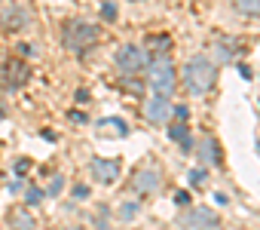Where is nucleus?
<instances>
[{"label":"nucleus","instance_id":"5701e85b","mask_svg":"<svg viewBox=\"0 0 260 230\" xmlns=\"http://www.w3.org/2000/svg\"><path fill=\"white\" fill-rule=\"evenodd\" d=\"M68 230H80V227H68Z\"/></svg>","mask_w":260,"mask_h":230},{"label":"nucleus","instance_id":"1a4fd4ad","mask_svg":"<svg viewBox=\"0 0 260 230\" xmlns=\"http://www.w3.org/2000/svg\"><path fill=\"white\" fill-rule=\"evenodd\" d=\"M92 175H95V181L110 184V181H116V175H119V163H116V160H101V157H95V160H92Z\"/></svg>","mask_w":260,"mask_h":230},{"label":"nucleus","instance_id":"b1692460","mask_svg":"<svg viewBox=\"0 0 260 230\" xmlns=\"http://www.w3.org/2000/svg\"><path fill=\"white\" fill-rule=\"evenodd\" d=\"M0 117H4V107H0Z\"/></svg>","mask_w":260,"mask_h":230},{"label":"nucleus","instance_id":"4be33fe9","mask_svg":"<svg viewBox=\"0 0 260 230\" xmlns=\"http://www.w3.org/2000/svg\"><path fill=\"white\" fill-rule=\"evenodd\" d=\"M16 172H28V160H19L16 163Z\"/></svg>","mask_w":260,"mask_h":230},{"label":"nucleus","instance_id":"aec40b11","mask_svg":"<svg viewBox=\"0 0 260 230\" xmlns=\"http://www.w3.org/2000/svg\"><path fill=\"white\" fill-rule=\"evenodd\" d=\"M172 113H175V117H178L181 123H187V107H184V104H181V107H175Z\"/></svg>","mask_w":260,"mask_h":230},{"label":"nucleus","instance_id":"39448f33","mask_svg":"<svg viewBox=\"0 0 260 230\" xmlns=\"http://www.w3.org/2000/svg\"><path fill=\"white\" fill-rule=\"evenodd\" d=\"M25 80H28V65H25V62L10 59V62L0 65V89H4V92H16V89H22Z\"/></svg>","mask_w":260,"mask_h":230},{"label":"nucleus","instance_id":"f257e3e1","mask_svg":"<svg viewBox=\"0 0 260 230\" xmlns=\"http://www.w3.org/2000/svg\"><path fill=\"white\" fill-rule=\"evenodd\" d=\"M214 80H217V68L211 59L205 55H193L187 65H184V83H187V92L190 95H205L214 89Z\"/></svg>","mask_w":260,"mask_h":230},{"label":"nucleus","instance_id":"9b49d317","mask_svg":"<svg viewBox=\"0 0 260 230\" xmlns=\"http://www.w3.org/2000/svg\"><path fill=\"white\" fill-rule=\"evenodd\" d=\"M10 227H13V230H34V227H37V221H34L28 212H22V209H19V212H13V215H10Z\"/></svg>","mask_w":260,"mask_h":230},{"label":"nucleus","instance_id":"423d86ee","mask_svg":"<svg viewBox=\"0 0 260 230\" xmlns=\"http://www.w3.org/2000/svg\"><path fill=\"white\" fill-rule=\"evenodd\" d=\"M217 224H220V218L211 209H190V212L181 215L184 230H217Z\"/></svg>","mask_w":260,"mask_h":230},{"label":"nucleus","instance_id":"4468645a","mask_svg":"<svg viewBox=\"0 0 260 230\" xmlns=\"http://www.w3.org/2000/svg\"><path fill=\"white\" fill-rule=\"evenodd\" d=\"M98 129H113L116 135H128V126H125L122 120H101V123H98Z\"/></svg>","mask_w":260,"mask_h":230},{"label":"nucleus","instance_id":"20e7f679","mask_svg":"<svg viewBox=\"0 0 260 230\" xmlns=\"http://www.w3.org/2000/svg\"><path fill=\"white\" fill-rule=\"evenodd\" d=\"M144 65H150V52L141 46H122L116 52V71L119 74H138V71H144Z\"/></svg>","mask_w":260,"mask_h":230},{"label":"nucleus","instance_id":"2eb2a0df","mask_svg":"<svg viewBox=\"0 0 260 230\" xmlns=\"http://www.w3.org/2000/svg\"><path fill=\"white\" fill-rule=\"evenodd\" d=\"M169 135H172L175 141H181V145H190V141H187V129H184L181 120H178V123H169Z\"/></svg>","mask_w":260,"mask_h":230},{"label":"nucleus","instance_id":"f3484780","mask_svg":"<svg viewBox=\"0 0 260 230\" xmlns=\"http://www.w3.org/2000/svg\"><path fill=\"white\" fill-rule=\"evenodd\" d=\"M101 13H104V19H107V22H113V19H116V7H113V4H104V7H101Z\"/></svg>","mask_w":260,"mask_h":230},{"label":"nucleus","instance_id":"6ab92c4d","mask_svg":"<svg viewBox=\"0 0 260 230\" xmlns=\"http://www.w3.org/2000/svg\"><path fill=\"white\" fill-rule=\"evenodd\" d=\"M55 193H61V178H52V184H49V196H55Z\"/></svg>","mask_w":260,"mask_h":230},{"label":"nucleus","instance_id":"a211bd4d","mask_svg":"<svg viewBox=\"0 0 260 230\" xmlns=\"http://www.w3.org/2000/svg\"><path fill=\"white\" fill-rule=\"evenodd\" d=\"M190 181H193V184H202V181H205V169H193V172H190Z\"/></svg>","mask_w":260,"mask_h":230},{"label":"nucleus","instance_id":"9d476101","mask_svg":"<svg viewBox=\"0 0 260 230\" xmlns=\"http://www.w3.org/2000/svg\"><path fill=\"white\" fill-rule=\"evenodd\" d=\"M199 160L202 163H220V151H217V145H214V138H202L199 141Z\"/></svg>","mask_w":260,"mask_h":230},{"label":"nucleus","instance_id":"ddd939ff","mask_svg":"<svg viewBox=\"0 0 260 230\" xmlns=\"http://www.w3.org/2000/svg\"><path fill=\"white\" fill-rule=\"evenodd\" d=\"M236 10H242L245 16H260V0H233Z\"/></svg>","mask_w":260,"mask_h":230},{"label":"nucleus","instance_id":"6e6552de","mask_svg":"<svg viewBox=\"0 0 260 230\" xmlns=\"http://www.w3.org/2000/svg\"><path fill=\"white\" fill-rule=\"evenodd\" d=\"M144 113H147V120H150V123H169V120H172V104H169V98L156 95L153 101H147Z\"/></svg>","mask_w":260,"mask_h":230},{"label":"nucleus","instance_id":"393cba45","mask_svg":"<svg viewBox=\"0 0 260 230\" xmlns=\"http://www.w3.org/2000/svg\"><path fill=\"white\" fill-rule=\"evenodd\" d=\"M132 4H138V0H132Z\"/></svg>","mask_w":260,"mask_h":230},{"label":"nucleus","instance_id":"7ed1b4c3","mask_svg":"<svg viewBox=\"0 0 260 230\" xmlns=\"http://www.w3.org/2000/svg\"><path fill=\"white\" fill-rule=\"evenodd\" d=\"M147 80H150V86H153V92H156V95L169 98V95L175 92V83H178L175 65H172L166 55H159V59H156V62H150V68H147Z\"/></svg>","mask_w":260,"mask_h":230},{"label":"nucleus","instance_id":"f8f14e48","mask_svg":"<svg viewBox=\"0 0 260 230\" xmlns=\"http://www.w3.org/2000/svg\"><path fill=\"white\" fill-rule=\"evenodd\" d=\"M172 49V40L166 37V34H156V37H150V52H159V55H166Z\"/></svg>","mask_w":260,"mask_h":230},{"label":"nucleus","instance_id":"f03ea898","mask_svg":"<svg viewBox=\"0 0 260 230\" xmlns=\"http://www.w3.org/2000/svg\"><path fill=\"white\" fill-rule=\"evenodd\" d=\"M98 37H101V28L92 25V22H80V19H74V22L64 25V46H68L71 52H86L89 46L98 43Z\"/></svg>","mask_w":260,"mask_h":230},{"label":"nucleus","instance_id":"412c9836","mask_svg":"<svg viewBox=\"0 0 260 230\" xmlns=\"http://www.w3.org/2000/svg\"><path fill=\"white\" fill-rule=\"evenodd\" d=\"M239 74H242L245 80H251V68H248V65H239Z\"/></svg>","mask_w":260,"mask_h":230},{"label":"nucleus","instance_id":"0eeeda50","mask_svg":"<svg viewBox=\"0 0 260 230\" xmlns=\"http://www.w3.org/2000/svg\"><path fill=\"white\" fill-rule=\"evenodd\" d=\"M159 184H162V178H159V172L150 169V166H147V169H138L135 178H132V187H135L138 193H156Z\"/></svg>","mask_w":260,"mask_h":230},{"label":"nucleus","instance_id":"dca6fc26","mask_svg":"<svg viewBox=\"0 0 260 230\" xmlns=\"http://www.w3.org/2000/svg\"><path fill=\"white\" fill-rule=\"evenodd\" d=\"M135 212H138V206H135V203H125V206L119 209V215H122L125 221H132V218H135Z\"/></svg>","mask_w":260,"mask_h":230}]
</instances>
